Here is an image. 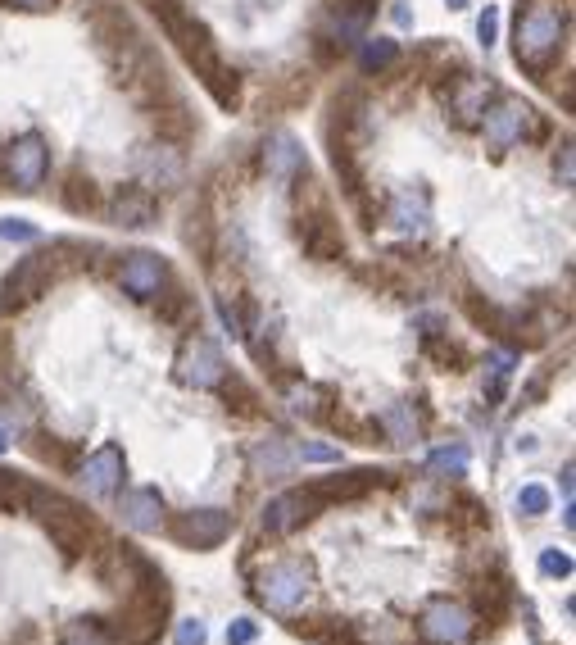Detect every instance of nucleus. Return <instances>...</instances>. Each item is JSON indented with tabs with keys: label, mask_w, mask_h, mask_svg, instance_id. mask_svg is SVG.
Instances as JSON below:
<instances>
[{
	"label": "nucleus",
	"mask_w": 576,
	"mask_h": 645,
	"mask_svg": "<svg viewBox=\"0 0 576 645\" xmlns=\"http://www.w3.org/2000/svg\"><path fill=\"white\" fill-rule=\"evenodd\" d=\"M32 505V514L46 523V532H50V541H55L59 550L69 559H78L82 550H87V541H91V523H87V514H82L78 505H69V500L59 496V491H50V487H28V496H23Z\"/></svg>",
	"instance_id": "obj_1"
},
{
	"label": "nucleus",
	"mask_w": 576,
	"mask_h": 645,
	"mask_svg": "<svg viewBox=\"0 0 576 645\" xmlns=\"http://www.w3.org/2000/svg\"><path fill=\"white\" fill-rule=\"evenodd\" d=\"M563 32H567L563 14L549 10V5H536V10L518 23V60L531 64V69H545L558 55V46H563Z\"/></svg>",
	"instance_id": "obj_2"
},
{
	"label": "nucleus",
	"mask_w": 576,
	"mask_h": 645,
	"mask_svg": "<svg viewBox=\"0 0 576 645\" xmlns=\"http://www.w3.org/2000/svg\"><path fill=\"white\" fill-rule=\"evenodd\" d=\"M309 568L295 564V559H286V564H273L264 577H259V600H264L268 609H295L309 600Z\"/></svg>",
	"instance_id": "obj_3"
},
{
	"label": "nucleus",
	"mask_w": 576,
	"mask_h": 645,
	"mask_svg": "<svg viewBox=\"0 0 576 645\" xmlns=\"http://www.w3.org/2000/svg\"><path fill=\"white\" fill-rule=\"evenodd\" d=\"M177 378H182L186 387H196V391L223 387V378H227L223 350H218L214 341H205V337L186 341V350H182V355H177Z\"/></svg>",
	"instance_id": "obj_4"
},
{
	"label": "nucleus",
	"mask_w": 576,
	"mask_h": 645,
	"mask_svg": "<svg viewBox=\"0 0 576 645\" xmlns=\"http://www.w3.org/2000/svg\"><path fill=\"white\" fill-rule=\"evenodd\" d=\"M50 278H55V255H28V259H23V264L10 273L5 291H0V309L32 305L37 296H46Z\"/></svg>",
	"instance_id": "obj_5"
},
{
	"label": "nucleus",
	"mask_w": 576,
	"mask_h": 645,
	"mask_svg": "<svg viewBox=\"0 0 576 645\" xmlns=\"http://www.w3.org/2000/svg\"><path fill=\"white\" fill-rule=\"evenodd\" d=\"M422 636L436 645H463L472 636V614L463 605H450V600H431L422 609Z\"/></svg>",
	"instance_id": "obj_6"
},
{
	"label": "nucleus",
	"mask_w": 576,
	"mask_h": 645,
	"mask_svg": "<svg viewBox=\"0 0 576 645\" xmlns=\"http://www.w3.org/2000/svg\"><path fill=\"white\" fill-rule=\"evenodd\" d=\"M227 532H232V514L227 509H191L177 523V541L191 550H214Z\"/></svg>",
	"instance_id": "obj_7"
},
{
	"label": "nucleus",
	"mask_w": 576,
	"mask_h": 645,
	"mask_svg": "<svg viewBox=\"0 0 576 645\" xmlns=\"http://www.w3.org/2000/svg\"><path fill=\"white\" fill-rule=\"evenodd\" d=\"M5 173L19 182V191H37L46 178V141L41 137H19L5 150Z\"/></svg>",
	"instance_id": "obj_8"
},
{
	"label": "nucleus",
	"mask_w": 576,
	"mask_h": 645,
	"mask_svg": "<svg viewBox=\"0 0 576 645\" xmlns=\"http://www.w3.org/2000/svg\"><path fill=\"white\" fill-rule=\"evenodd\" d=\"M82 487H87V496H96V500L114 496V491L123 487V450L118 446L96 450V455L82 464Z\"/></svg>",
	"instance_id": "obj_9"
},
{
	"label": "nucleus",
	"mask_w": 576,
	"mask_h": 645,
	"mask_svg": "<svg viewBox=\"0 0 576 645\" xmlns=\"http://www.w3.org/2000/svg\"><path fill=\"white\" fill-rule=\"evenodd\" d=\"M118 282H123L132 296H159V287L168 282V268H164V259L159 255H146V250H137V255H127V264H123V273H118Z\"/></svg>",
	"instance_id": "obj_10"
},
{
	"label": "nucleus",
	"mask_w": 576,
	"mask_h": 645,
	"mask_svg": "<svg viewBox=\"0 0 576 645\" xmlns=\"http://www.w3.org/2000/svg\"><path fill=\"white\" fill-rule=\"evenodd\" d=\"M527 123H531V110L522 100H499V110L486 114V141L495 150H508L513 141H522Z\"/></svg>",
	"instance_id": "obj_11"
},
{
	"label": "nucleus",
	"mask_w": 576,
	"mask_h": 645,
	"mask_svg": "<svg viewBox=\"0 0 576 645\" xmlns=\"http://www.w3.org/2000/svg\"><path fill=\"white\" fill-rule=\"evenodd\" d=\"M264 169H268V178H277V182L295 178V173L304 169V150H300V141H295L291 132H273V137H268Z\"/></svg>",
	"instance_id": "obj_12"
},
{
	"label": "nucleus",
	"mask_w": 576,
	"mask_h": 645,
	"mask_svg": "<svg viewBox=\"0 0 576 645\" xmlns=\"http://www.w3.org/2000/svg\"><path fill=\"white\" fill-rule=\"evenodd\" d=\"M313 491L304 496V491H286V496H277L273 505L264 509V527L268 532H291V527H300L304 518H313Z\"/></svg>",
	"instance_id": "obj_13"
},
{
	"label": "nucleus",
	"mask_w": 576,
	"mask_h": 645,
	"mask_svg": "<svg viewBox=\"0 0 576 645\" xmlns=\"http://www.w3.org/2000/svg\"><path fill=\"white\" fill-rule=\"evenodd\" d=\"M123 523L132 527V532H159V523H164V500H159V491H127Z\"/></svg>",
	"instance_id": "obj_14"
},
{
	"label": "nucleus",
	"mask_w": 576,
	"mask_h": 645,
	"mask_svg": "<svg viewBox=\"0 0 576 645\" xmlns=\"http://www.w3.org/2000/svg\"><path fill=\"white\" fill-rule=\"evenodd\" d=\"M250 464H254V473L259 477H286L295 468V455H291V446H286L282 437H268V441H259V446L250 450Z\"/></svg>",
	"instance_id": "obj_15"
},
{
	"label": "nucleus",
	"mask_w": 576,
	"mask_h": 645,
	"mask_svg": "<svg viewBox=\"0 0 576 645\" xmlns=\"http://www.w3.org/2000/svg\"><path fill=\"white\" fill-rule=\"evenodd\" d=\"M141 178H146V187H177V178H182V159L173 155V150H150L146 164H141Z\"/></svg>",
	"instance_id": "obj_16"
},
{
	"label": "nucleus",
	"mask_w": 576,
	"mask_h": 645,
	"mask_svg": "<svg viewBox=\"0 0 576 645\" xmlns=\"http://www.w3.org/2000/svg\"><path fill=\"white\" fill-rule=\"evenodd\" d=\"M377 477L381 473H368V468H359V473H345V477H336V482L313 487V500H350V496H363V491H368Z\"/></svg>",
	"instance_id": "obj_17"
},
{
	"label": "nucleus",
	"mask_w": 576,
	"mask_h": 645,
	"mask_svg": "<svg viewBox=\"0 0 576 645\" xmlns=\"http://www.w3.org/2000/svg\"><path fill=\"white\" fill-rule=\"evenodd\" d=\"M114 219L123 223V228H150V223H155V200L150 196H123L114 205Z\"/></svg>",
	"instance_id": "obj_18"
},
{
	"label": "nucleus",
	"mask_w": 576,
	"mask_h": 645,
	"mask_svg": "<svg viewBox=\"0 0 576 645\" xmlns=\"http://www.w3.org/2000/svg\"><path fill=\"white\" fill-rule=\"evenodd\" d=\"M381 423H386L395 446H413V437H418V418H413L409 405H391L386 414H381Z\"/></svg>",
	"instance_id": "obj_19"
},
{
	"label": "nucleus",
	"mask_w": 576,
	"mask_h": 645,
	"mask_svg": "<svg viewBox=\"0 0 576 645\" xmlns=\"http://www.w3.org/2000/svg\"><path fill=\"white\" fill-rule=\"evenodd\" d=\"M295 636H304V641H345V627L336 623V618H300V623H291Z\"/></svg>",
	"instance_id": "obj_20"
},
{
	"label": "nucleus",
	"mask_w": 576,
	"mask_h": 645,
	"mask_svg": "<svg viewBox=\"0 0 576 645\" xmlns=\"http://www.w3.org/2000/svg\"><path fill=\"white\" fill-rule=\"evenodd\" d=\"M486 96H490V82H468V87L454 96L459 119H481V114H486Z\"/></svg>",
	"instance_id": "obj_21"
},
{
	"label": "nucleus",
	"mask_w": 576,
	"mask_h": 645,
	"mask_svg": "<svg viewBox=\"0 0 576 645\" xmlns=\"http://www.w3.org/2000/svg\"><path fill=\"white\" fill-rule=\"evenodd\" d=\"M427 468H431V473H454V477H463V473H468V450H463V446H440V450H431Z\"/></svg>",
	"instance_id": "obj_22"
},
{
	"label": "nucleus",
	"mask_w": 576,
	"mask_h": 645,
	"mask_svg": "<svg viewBox=\"0 0 576 645\" xmlns=\"http://www.w3.org/2000/svg\"><path fill=\"white\" fill-rule=\"evenodd\" d=\"M363 69L368 73H377V69H386V64L395 60V41H386V37H372V41H363Z\"/></svg>",
	"instance_id": "obj_23"
},
{
	"label": "nucleus",
	"mask_w": 576,
	"mask_h": 645,
	"mask_svg": "<svg viewBox=\"0 0 576 645\" xmlns=\"http://www.w3.org/2000/svg\"><path fill=\"white\" fill-rule=\"evenodd\" d=\"M391 219H395V228H404V232H422V228H427V209L413 205L409 196H400V200H395Z\"/></svg>",
	"instance_id": "obj_24"
},
{
	"label": "nucleus",
	"mask_w": 576,
	"mask_h": 645,
	"mask_svg": "<svg viewBox=\"0 0 576 645\" xmlns=\"http://www.w3.org/2000/svg\"><path fill=\"white\" fill-rule=\"evenodd\" d=\"M518 509H522V514H527V518L545 514V509H549V491L540 487V482H531V487H522V491H518Z\"/></svg>",
	"instance_id": "obj_25"
},
{
	"label": "nucleus",
	"mask_w": 576,
	"mask_h": 645,
	"mask_svg": "<svg viewBox=\"0 0 576 645\" xmlns=\"http://www.w3.org/2000/svg\"><path fill=\"white\" fill-rule=\"evenodd\" d=\"M295 459H304V464H341V450H336V446H323V441H304L300 455H295Z\"/></svg>",
	"instance_id": "obj_26"
},
{
	"label": "nucleus",
	"mask_w": 576,
	"mask_h": 645,
	"mask_svg": "<svg viewBox=\"0 0 576 645\" xmlns=\"http://www.w3.org/2000/svg\"><path fill=\"white\" fill-rule=\"evenodd\" d=\"M28 496V482H19L14 473H0V509H14Z\"/></svg>",
	"instance_id": "obj_27"
},
{
	"label": "nucleus",
	"mask_w": 576,
	"mask_h": 645,
	"mask_svg": "<svg viewBox=\"0 0 576 645\" xmlns=\"http://www.w3.org/2000/svg\"><path fill=\"white\" fill-rule=\"evenodd\" d=\"M205 641H209V632H205V623H200V618H186V623H177L173 645H205Z\"/></svg>",
	"instance_id": "obj_28"
},
{
	"label": "nucleus",
	"mask_w": 576,
	"mask_h": 645,
	"mask_svg": "<svg viewBox=\"0 0 576 645\" xmlns=\"http://www.w3.org/2000/svg\"><path fill=\"white\" fill-rule=\"evenodd\" d=\"M0 237H5V241H37L41 232L32 228L28 219H0Z\"/></svg>",
	"instance_id": "obj_29"
},
{
	"label": "nucleus",
	"mask_w": 576,
	"mask_h": 645,
	"mask_svg": "<svg viewBox=\"0 0 576 645\" xmlns=\"http://www.w3.org/2000/svg\"><path fill=\"white\" fill-rule=\"evenodd\" d=\"M69 645H114V641H109V632H105V627H96V623H82V627H73V632H69Z\"/></svg>",
	"instance_id": "obj_30"
},
{
	"label": "nucleus",
	"mask_w": 576,
	"mask_h": 645,
	"mask_svg": "<svg viewBox=\"0 0 576 645\" xmlns=\"http://www.w3.org/2000/svg\"><path fill=\"white\" fill-rule=\"evenodd\" d=\"M540 573L545 577H567L572 573V559H567L563 550H545V555H540Z\"/></svg>",
	"instance_id": "obj_31"
},
{
	"label": "nucleus",
	"mask_w": 576,
	"mask_h": 645,
	"mask_svg": "<svg viewBox=\"0 0 576 645\" xmlns=\"http://www.w3.org/2000/svg\"><path fill=\"white\" fill-rule=\"evenodd\" d=\"M477 37H481V46H495V37H499V10L495 5H486V14L477 19Z\"/></svg>",
	"instance_id": "obj_32"
},
{
	"label": "nucleus",
	"mask_w": 576,
	"mask_h": 645,
	"mask_svg": "<svg viewBox=\"0 0 576 645\" xmlns=\"http://www.w3.org/2000/svg\"><path fill=\"white\" fill-rule=\"evenodd\" d=\"M254 636H259V627H254L250 618H236V623L227 627V645H254Z\"/></svg>",
	"instance_id": "obj_33"
},
{
	"label": "nucleus",
	"mask_w": 576,
	"mask_h": 645,
	"mask_svg": "<svg viewBox=\"0 0 576 645\" xmlns=\"http://www.w3.org/2000/svg\"><path fill=\"white\" fill-rule=\"evenodd\" d=\"M218 318H223V328L232 332V337H241V314H236L227 300H218Z\"/></svg>",
	"instance_id": "obj_34"
},
{
	"label": "nucleus",
	"mask_w": 576,
	"mask_h": 645,
	"mask_svg": "<svg viewBox=\"0 0 576 645\" xmlns=\"http://www.w3.org/2000/svg\"><path fill=\"white\" fill-rule=\"evenodd\" d=\"M291 409L295 414H318V409H313V391H291Z\"/></svg>",
	"instance_id": "obj_35"
},
{
	"label": "nucleus",
	"mask_w": 576,
	"mask_h": 645,
	"mask_svg": "<svg viewBox=\"0 0 576 645\" xmlns=\"http://www.w3.org/2000/svg\"><path fill=\"white\" fill-rule=\"evenodd\" d=\"M563 182H572V146H563Z\"/></svg>",
	"instance_id": "obj_36"
},
{
	"label": "nucleus",
	"mask_w": 576,
	"mask_h": 645,
	"mask_svg": "<svg viewBox=\"0 0 576 645\" xmlns=\"http://www.w3.org/2000/svg\"><path fill=\"white\" fill-rule=\"evenodd\" d=\"M5 450H10V432H5V427H0V455H5Z\"/></svg>",
	"instance_id": "obj_37"
},
{
	"label": "nucleus",
	"mask_w": 576,
	"mask_h": 645,
	"mask_svg": "<svg viewBox=\"0 0 576 645\" xmlns=\"http://www.w3.org/2000/svg\"><path fill=\"white\" fill-rule=\"evenodd\" d=\"M445 5H450V10H463V5H468V0H445Z\"/></svg>",
	"instance_id": "obj_38"
},
{
	"label": "nucleus",
	"mask_w": 576,
	"mask_h": 645,
	"mask_svg": "<svg viewBox=\"0 0 576 645\" xmlns=\"http://www.w3.org/2000/svg\"><path fill=\"white\" fill-rule=\"evenodd\" d=\"M19 5H41V0H19Z\"/></svg>",
	"instance_id": "obj_39"
}]
</instances>
